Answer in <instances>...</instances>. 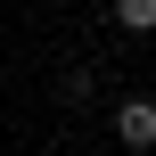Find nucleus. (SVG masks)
<instances>
[{
	"mask_svg": "<svg viewBox=\"0 0 156 156\" xmlns=\"http://www.w3.org/2000/svg\"><path fill=\"white\" fill-rule=\"evenodd\" d=\"M115 148L123 156H148L156 148V99H123L115 107Z\"/></svg>",
	"mask_w": 156,
	"mask_h": 156,
	"instance_id": "1",
	"label": "nucleus"
},
{
	"mask_svg": "<svg viewBox=\"0 0 156 156\" xmlns=\"http://www.w3.org/2000/svg\"><path fill=\"white\" fill-rule=\"evenodd\" d=\"M90 90H99V82H90V66H66V74H58V107H66V115H74V107H90Z\"/></svg>",
	"mask_w": 156,
	"mask_h": 156,
	"instance_id": "2",
	"label": "nucleus"
},
{
	"mask_svg": "<svg viewBox=\"0 0 156 156\" xmlns=\"http://www.w3.org/2000/svg\"><path fill=\"white\" fill-rule=\"evenodd\" d=\"M123 33H156V0H107Z\"/></svg>",
	"mask_w": 156,
	"mask_h": 156,
	"instance_id": "3",
	"label": "nucleus"
},
{
	"mask_svg": "<svg viewBox=\"0 0 156 156\" xmlns=\"http://www.w3.org/2000/svg\"><path fill=\"white\" fill-rule=\"evenodd\" d=\"M90 156H123V148H90Z\"/></svg>",
	"mask_w": 156,
	"mask_h": 156,
	"instance_id": "4",
	"label": "nucleus"
}]
</instances>
